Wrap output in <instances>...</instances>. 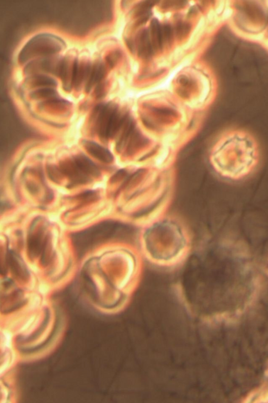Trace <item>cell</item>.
I'll return each mask as SVG.
<instances>
[{
  "label": "cell",
  "mask_w": 268,
  "mask_h": 403,
  "mask_svg": "<svg viewBox=\"0 0 268 403\" xmlns=\"http://www.w3.org/2000/svg\"><path fill=\"white\" fill-rule=\"evenodd\" d=\"M256 398L258 403H268V384L256 390Z\"/></svg>",
  "instance_id": "cell-5"
},
{
  "label": "cell",
  "mask_w": 268,
  "mask_h": 403,
  "mask_svg": "<svg viewBox=\"0 0 268 403\" xmlns=\"http://www.w3.org/2000/svg\"><path fill=\"white\" fill-rule=\"evenodd\" d=\"M120 53L119 51H115V52H111L108 57H106L107 62L110 67H114L115 65L117 63L118 59L120 58Z\"/></svg>",
  "instance_id": "cell-7"
},
{
  "label": "cell",
  "mask_w": 268,
  "mask_h": 403,
  "mask_svg": "<svg viewBox=\"0 0 268 403\" xmlns=\"http://www.w3.org/2000/svg\"><path fill=\"white\" fill-rule=\"evenodd\" d=\"M106 68L104 63H98L92 68L90 73L87 83H86V91L89 92L94 84L100 83L106 75Z\"/></svg>",
  "instance_id": "cell-1"
},
{
  "label": "cell",
  "mask_w": 268,
  "mask_h": 403,
  "mask_svg": "<svg viewBox=\"0 0 268 403\" xmlns=\"http://www.w3.org/2000/svg\"><path fill=\"white\" fill-rule=\"evenodd\" d=\"M55 91L54 90L50 89H44L36 91L35 92L32 94V97H36V98H40V97H47L49 96L53 95Z\"/></svg>",
  "instance_id": "cell-6"
},
{
  "label": "cell",
  "mask_w": 268,
  "mask_h": 403,
  "mask_svg": "<svg viewBox=\"0 0 268 403\" xmlns=\"http://www.w3.org/2000/svg\"><path fill=\"white\" fill-rule=\"evenodd\" d=\"M34 84L35 86H53V85H56V82L49 77L39 76L35 79Z\"/></svg>",
  "instance_id": "cell-4"
},
{
  "label": "cell",
  "mask_w": 268,
  "mask_h": 403,
  "mask_svg": "<svg viewBox=\"0 0 268 403\" xmlns=\"http://www.w3.org/2000/svg\"><path fill=\"white\" fill-rule=\"evenodd\" d=\"M86 148L91 155L95 156L96 158H99V159L102 160L104 161H108V162L112 160V156H111V153L108 150L102 148V147L96 143L88 142L87 145H86Z\"/></svg>",
  "instance_id": "cell-2"
},
{
  "label": "cell",
  "mask_w": 268,
  "mask_h": 403,
  "mask_svg": "<svg viewBox=\"0 0 268 403\" xmlns=\"http://www.w3.org/2000/svg\"><path fill=\"white\" fill-rule=\"evenodd\" d=\"M151 52V46H150V40H149V35L147 32H144L141 38L140 42V52L141 55L147 56Z\"/></svg>",
  "instance_id": "cell-3"
}]
</instances>
